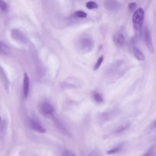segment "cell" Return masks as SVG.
Returning a JSON list of instances; mask_svg holds the SVG:
<instances>
[{
  "label": "cell",
  "mask_w": 156,
  "mask_h": 156,
  "mask_svg": "<svg viewBox=\"0 0 156 156\" xmlns=\"http://www.w3.org/2000/svg\"><path fill=\"white\" fill-rule=\"evenodd\" d=\"M144 17V10L141 8L137 9L132 17V22L135 36L137 38L141 37L142 29Z\"/></svg>",
  "instance_id": "obj_1"
},
{
  "label": "cell",
  "mask_w": 156,
  "mask_h": 156,
  "mask_svg": "<svg viewBox=\"0 0 156 156\" xmlns=\"http://www.w3.org/2000/svg\"><path fill=\"white\" fill-rule=\"evenodd\" d=\"M105 8L110 12H115L119 10L121 6L120 3L116 0H105L103 3Z\"/></svg>",
  "instance_id": "obj_2"
},
{
  "label": "cell",
  "mask_w": 156,
  "mask_h": 156,
  "mask_svg": "<svg viewBox=\"0 0 156 156\" xmlns=\"http://www.w3.org/2000/svg\"><path fill=\"white\" fill-rule=\"evenodd\" d=\"M144 37L145 42L149 52L152 53L154 52V48L151 41L150 34L147 27L144 30Z\"/></svg>",
  "instance_id": "obj_3"
},
{
  "label": "cell",
  "mask_w": 156,
  "mask_h": 156,
  "mask_svg": "<svg viewBox=\"0 0 156 156\" xmlns=\"http://www.w3.org/2000/svg\"><path fill=\"white\" fill-rule=\"evenodd\" d=\"M41 112L44 115H47L52 113L54 111L52 105L47 102H43L40 106Z\"/></svg>",
  "instance_id": "obj_4"
},
{
  "label": "cell",
  "mask_w": 156,
  "mask_h": 156,
  "mask_svg": "<svg viewBox=\"0 0 156 156\" xmlns=\"http://www.w3.org/2000/svg\"><path fill=\"white\" fill-rule=\"evenodd\" d=\"M136 58L139 61H143L145 58L144 55L142 52L135 45L129 46Z\"/></svg>",
  "instance_id": "obj_5"
},
{
  "label": "cell",
  "mask_w": 156,
  "mask_h": 156,
  "mask_svg": "<svg viewBox=\"0 0 156 156\" xmlns=\"http://www.w3.org/2000/svg\"><path fill=\"white\" fill-rule=\"evenodd\" d=\"M114 40L117 45L122 46L124 45L125 43L124 36L121 33H118L114 37Z\"/></svg>",
  "instance_id": "obj_6"
},
{
  "label": "cell",
  "mask_w": 156,
  "mask_h": 156,
  "mask_svg": "<svg viewBox=\"0 0 156 156\" xmlns=\"http://www.w3.org/2000/svg\"><path fill=\"white\" fill-rule=\"evenodd\" d=\"M29 80L28 76L27 73L24 74L23 81V91L24 96L27 97L29 89Z\"/></svg>",
  "instance_id": "obj_7"
},
{
  "label": "cell",
  "mask_w": 156,
  "mask_h": 156,
  "mask_svg": "<svg viewBox=\"0 0 156 156\" xmlns=\"http://www.w3.org/2000/svg\"><path fill=\"white\" fill-rule=\"evenodd\" d=\"M31 124L32 127L34 130L40 133H44L45 132V129L41 126L37 122L32 121Z\"/></svg>",
  "instance_id": "obj_8"
},
{
  "label": "cell",
  "mask_w": 156,
  "mask_h": 156,
  "mask_svg": "<svg viewBox=\"0 0 156 156\" xmlns=\"http://www.w3.org/2000/svg\"><path fill=\"white\" fill-rule=\"evenodd\" d=\"M92 96L94 100L98 103H101L104 101L102 96L97 92H94L92 93Z\"/></svg>",
  "instance_id": "obj_9"
},
{
  "label": "cell",
  "mask_w": 156,
  "mask_h": 156,
  "mask_svg": "<svg viewBox=\"0 0 156 156\" xmlns=\"http://www.w3.org/2000/svg\"><path fill=\"white\" fill-rule=\"evenodd\" d=\"M86 6L88 9H92L97 8L98 7V5L94 2L89 1L86 3Z\"/></svg>",
  "instance_id": "obj_10"
},
{
  "label": "cell",
  "mask_w": 156,
  "mask_h": 156,
  "mask_svg": "<svg viewBox=\"0 0 156 156\" xmlns=\"http://www.w3.org/2000/svg\"><path fill=\"white\" fill-rule=\"evenodd\" d=\"M104 59V57L102 55L101 56L98 58L97 62L94 67V70H97L100 67Z\"/></svg>",
  "instance_id": "obj_11"
},
{
  "label": "cell",
  "mask_w": 156,
  "mask_h": 156,
  "mask_svg": "<svg viewBox=\"0 0 156 156\" xmlns=\"http://www.w3.org/2000/svg\"><path fill=\"white\" fill-rule=\"evenodd\" d=\"M75 15L78 17L85 18L87 16V14L85 12L80 10L76 12L75 13Z\"/></svg>",
  "instance_id": "obj_12"
},
{
  "label": "cell",
  "mask_w": 156,
  "mask_h": 156,
  "mask_svg": "<svg viewBox=\"0 0 156 156\" xmlns=\"http://www.w3.org/2000/svg\"><path fill=\"white\" fill-rule=\"evenodd\" d=\"M136 4L135 2H132L129 3L128 7L130 11L133 12L136 9Z\"/></svg>",
  "instance_id": "obj_13"
},
{
  "label": "cell",
  "mask_w": 156,
  "mask_h": 156,
  "mask_svg": "<svg viewBox=\"0 0 156 156\" xmlns=\"http://www.w3.org/2000/svg\"><path fill=\"white\" fill-rule=\"evenodd\" d=\"M0 7L3 11H5L7 9V4L3 1L0 0Z\"/></svg>",
  "instance_id": "obj_14"
},
{
  "label": "cell",
  "mask_w": 156,
  "mask_h": 156,
  "mask_svg": "<svg viewBox=\"0 0 156 156\" xmlns=\"http://www.w3.org/2000/svg\"><path fill=\"white\" fill-rule=\"evenodd\" d=\"M121 149L120 147H118L107 151V153L109 154H111L116 153L118 152Z\"/></svg>",
  "instance_id": "obj_15"
},
{
  "label": "cell",
  "mask_w": 156,
  "mask_h": 156,
  "mask_svg": "<svg viewBox=\"0 0 156 156\" xmlns=\"http://www.w3.org/2000/svg\"><path fill=\"white\" fill-rule=\"evenodd\" d=\"M129 124H127L125 126H122L120 127L119 128L116 129L115 132L116 133H119L127 129L129 126Z\"/></svg>",
  "instance_id": "obj_16"
},
{
  "label": "cell",
  "mask_w": 156,
  "mask_h": 156,
  "mask_svg": "<svg viewBox=\"0 0 156 156\" xmlns=\"http://www.w3.org/2000/svg\"><path fill=\"white\" fill-rule=\"evenodd\" d=\"M62 156H75L74 154L71 152L68 151H65L62 154Z\"/></svg>",
  "instance_id": "obj_17"
},
{
  "label": "cell",
  "mask_w": 156,
  "mask_h": 156,
  "mask_svg": "<svg viewBox=\"0 0 156 156\" xmlns=\"http://www.w3.org/2000/svg\"><path fill=\"white\" fill-rule=\"evenodd\" d=\"M153 150V148L152 147L150 148L147 152L143 156H150L152 155Z\"/></svg>",
  "instance_id": "obj_18"
},
{
  "label": "cell",
  "mask_w": 156,
  "mask_h": 156,
  "mask_svg": "<svg viewBox=\"0 0 156 156\" xmlns=\"http://www.w3.org/2000/svg\"><path fill=\"white\" fill-rule=\"evenodd\" d=\"M88 156H100V155L97 151H93L90 153Z\"/></svg>",
  "instance_id": "obj_19"
},
{
  "label": "cell",
  "mask_w": 156,
  "mask_h": 156,
  "mask_svg": "<svg viewBox=\"0 0 156 156\" xmlns=\"http://www.w3.org/2000/svg\"><path fill=\"white\" fill-rule=\"evenodd\" d=\"M6 45L2 42L0 41V49L3 50L5 48H6Z\"/></svg>",
  "instance_id": "obj_20"
},
{
  "label": "cell",
  "mask_w": 156,
  "mask_h": 156,
  "mask_svg": "<svg viewBox=\"0 0 156 156\" xmlns=\"http://www.w3.org/2000/svg\"><path fill=\"white\" fill-rule=\"evenodd\" d=\"M156 127V122L155 121L153 122L151 124L150 126V129L151 130H153Z\"/></svg>",
  "instance_id": "obj_21"
},
{
  "label": "cell",
  "mask_w": 156,
  "mask_h": 156,
  "mask_svg": "<svg viewBox=\"0 0 156 156\" xmlns=\"http://www.w3.org/2000/svg\"><path fill=\"white\" fill-rule=\"evenodd\" d=\"M102 48H103L102 45H100L99 46L98 48V50L99 51H101L102 50Z\"/></svg>",
  "instance_id": "obj_22"
},
{
  "label": "cell",
  "mask_w": 156,
  "mask_h": 156,
  "mask_svg": "<svg viewBox=\"0 0 156 156\" xmlns=\"http://www.w3.org/2000/svg\"><path fill=\"white\" fill-rule=\"evenodd\" d=\"M1 120V116H0V122Z\"/></svg>",
  "instance_id": "obj_23"
}]
</instances>
